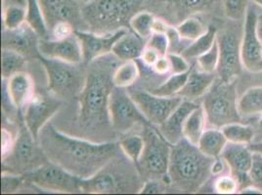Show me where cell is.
<instances>
[{
    "label": "cell",
    "instance_id": "obj_1",
    "mask_svg": "<svg viewBox=\"0 0 262 195\" xmlns=\"http://www.w3.org/2000/svg\"><path fill=\"white\" fill-rule=\"evenodd\" d=\"M38 142L48 160L80 179H88L113 160L120 150V142H91L68 136L47 124Z\"/></svg>",
    "mask_w": 262,
    "mask_h": 195
},
{
    "label": "cell",
    "instance_id": "obj_2",
    "mask_svg": "<svg viewBox=\"0 0 262 195\" xmlns=\"http://www.w3.org/2000/svg\"><path fill=\"white\" fill-rule=\"evenodd\" d=\"M213 161L183 138L171 148L167 184L180 192H196L212 176Z\"/></svg>",
    "mask_w": 262,
    "mask_h": 195
},
{
    "label": "cell",
    "instance_id": "obj_3",
    "mask_svg": "<svg viewBox=\"0 0 262 195\" xmlns=\"http://www.w3.org/2000/svg\"><path fill=\"white\" fill-rule=\"evenodd\" d=\"M115 88L113 75L106 68H95L88 72L85 83L78 95V123L84 128L111 125L110 96Z\"/></svg>",
    "mask_w": 262,
    "mask_h": 195
},
{
    "label": "cell",
    "instance_id": "obj_4",
    "mask_svg": "<svg viewBox=\"0 0 262 195\" xmlns=\"http://www.w3.org/2000/svg\"><path fill=\"white\" fill-rule=\"evenodd\" d=\"M116 157L94 176L88 179H80L79 186L81 193L112 194L140 192L144 182L136 166L133 165L130 168L129 165L123 162L119 164L115 161Z\"/></svg>",
    "mask_w": 262,
    "mask_h": 195
},
{
    "label": "cell",
    "instance_id": "obj_5",
    "mask_svg": "<svg viewBox=\"0 0 262 195\" xmlns=\"http://www.w3.org/2000/svg\"><path fill=\"white\" fill-rule=\"evenodd\" d=\"M141 0H92L82 9V18L96 33H112L129 25Z\"/></svg>",
    "mask_w": 262,
    "mask_h": 195
},
{
    "label": "cell",
    "instance_id": "obj_6",
    "mask_svg": "<svg viewBox=\"0 0 262 195\" xmlns=\"http://www.w3.org/2000/svg\"><path fill=\"white\" fill-rule=\"evenodd\" d=\"M211 128H222L231 123H240L242 116L238 110L237 82L223 81L216 78L206 93L202 104Z\"/></svg>",
    "mask_w": 262,
    "mask_h": 195
},
{
    "label": "cell",
    "instance_id": "obj_7",
    "mask_svg": "<svg viewBox=\"0 0 262 195\" xmlns=\"http://www.w3.org/2000/svg\"><path fill=\"white\" fill-rule=\"evenodd\" d=\"M144 129L142 136L145 147L137 169L145 181L156 179L167 184L172 144L164 140L155 126H144Z\"/></svg>",
    "mask_w": 262,
    "mask_h": 195
},
{
    "label": "cell",
    "instance_id": "obj_8",
    "mask_svg": "<svg viewBox=\"0 0 262 195\" xmlns=\"http://www.w3.org/2000/svg\"><path fill=\"white\" fill-rule=\"evenodd\" d=\"M37 59L43 65L46 72L50 95L60 100L78 97L84 86L86 76H83L77 65L48 59L41 55Z\"/></svg>",
    "mask_w": 262,
    "mask_h": 195
},
{
    "label": "cell",
    "instance_id": "obj_9",
    "mask_svg": "<svg viewBox=\"0 0 262 195\" xmlns=\"http://www.w3.org/2000/svg\"><path fill=\"white\" fill-rule=\"evenodd\" d=\"M47 161L49 160L41 145L24 123L17 135L11 154L3 159V164L12 168V173L24 175L37 169Z\"/></svg>",
    "mask_w": 262,
    "mask_h": 195
},
{
    "label": "cell",
    "instance_id": "obj_10",
    "mask_svg": "<svg viewBox=\"0 0 262 195\" xmlns=\"http://www.w3.org/2000/svg\"><path fill=\"white\" fill-rule=\"evenodd\" d=\"M24 175L27 182L43 190L59 193H81L80 178L51 161Z\"/></svg>",
    "mask_w": 262,
    "mask_h": 195
},
{
    "label": "cell",
    "instance_id": "obj_11",
    "mask_svg": "<svg viewBox=\"0 0 262 195\" xmlns=\"http://www.w3.org/2000/svg\"><path fill=\"white\" fill-rule=\"evenodd\" d=\"M109 115L111 126L119 133H126L137 124L154 126L146 119L124 88H114L110 96Z\"/></svg>",
    "mask_w": 262,
    "mask_h": 195
},
{
    "label": "cell",
    "instance_id": "obj_12",
    "mask_svg": "<svg viewBox=\"0 0 262 195\" xmlns=\"http://www.w3.org/2000/svg\"><path fill=\"white\" fill-rule=\"evenodd\" d=\"M219 62L216 75L219 79L229 82L236 80L242 71L241 40L236 33L226 30L217 34Z\"/></svg>",
    "mask_w": 262,
    "mask_h": 195
},
{
    "label": "cell",
    "instance_id": "obj_13",
    "mask_svg": "<svg viewBox=\"0 0 262 195\" xmlns=\"http://www.w3.org/2000/svg\"><path fill=\"white\" fill-rule=\"evenodd\" d=\"M257 13L249 5L245 17L241 40V58L243 66L251 72L262 71V42L256 32Z\"/></svg>",
    "mask_w": 262,
    "mask_h": 195
},
{
    "label": "cell",
    "instance_id": "obj_14",
    "mask_svg": "<svg viewBox=\"0 0 262 195\" xmlns=\"http://www.w3.org/2000/svg\"><path fill=\"white\" fill-rule=\"evenodd\" d=\"M129 94L146 119L157 127L162 125L184 100L180 96H157L150 91H138Z\"/></svg>",
    "mask_w": 262,
    "mask_h": 195
},
{
    "label": "cell",
    "instance_id": "obj_15",
    "mask_svg": "<svg viewBox=\"0 0 262 195\" xmlns=\"http://www.w3.org/2000/svg\"><path fill=\"white\" fill-rule=\"evenodd\" d=\"M62 107V101L51 95L50 97L35 93L33 99L25 108L23 113L24 123L33 134L35 140L41 130L48 124L55 114Z\"/></svg>",
    "mask_w": 262,
    "mask_h": 195
},
{
    "label": "cell",
    "instance_id": "obj_16",
    "mask_svg": "<svg viewBox=\"0 0 262 195\" xmlns=\"http://www.w3.org/2000/svg\"><path fill=\"white\" fill-rule=\"evenodd\" d=\"M127 32L128 30L126 28L105 33L76 30L75 34L80 43L83 62L85 64H90L99 58L112 53L114 45Z\"/></svg>",
    "mask_w": 262,
    "mask_h": 195
},
{
    "label": "cell",
    "instance_id": "obj_17",
    "mask_svg": "<svg viewBox=\"0 0 262 195\" xmlns=\"http://www.w3.org/2000/svg\"><path fill=\"white\" fill-rule=\"evenodd\" d=\"M252 153L247 144L228 142L221 153L222 159L229 167L231 175L239 184V191L251 185V171Z\"/></svg>",
    "mask_w": 262,
    "mask_h": 195
},
{
    "label": "cell",
    "instance_id": "obj_18",
    "mask_svg": "<svg viewBox=\"0 0 262 195\" xmlns=\"http://www.w3.org/2000/svg\"><path fill=\"white\" fill-rule=\"evenodd\" d=\"M39 54L45 58L58 60L68 64L78 65L83 62L80 43L75 33L65 39L59 40L40 38Z\"/></svg>",
    "mask_w": 262,
    "mask_h": 195
},
{
    "label": "cell",
    "instance_id": "obj_19",
    "mask_svg": "<svg viewBox=\"0 0 262 195\" xmlns=\"http://www.w3.org/2000/svg\"><path fill=\"white\" fill-rule=\"evenodd\" d=\"M40 37L33 29L25 22L16 30H3L1 36V48L16 51L26 58L39 56Z\"/></svg>",
    "mask_w": 262,
    "mask_h": 195
},
{
    "label": "cell",
    "instance_id": "obj_20",
    "mask_svg": "<svg viewBox=\"0 0 262 195\" xmlns=\"http://www.w3.org/2000/svg\"><path fill=\"white\" fill-rule=\"evenodd\" d=\"M49 32L57 22H70L74 26L83 21L78 0H38ZM84 22V21H83Z\"/></svg>",
    "mask_w": 262,
    "mask_h": 195
},
{
    "label": "cell",
    "instance_id": "obj_21",
    "mask_svg": "<svg viewBox=\"0 0 262 195\" xmlns=\"http://www.w3.org/2000/svg\"><path fill=\"white\" fill-rule=\"evenodd\" d=\"M200 105L190 100H183V102L174 109L162 125L159 126V133L165 141L170 144H176L181 141L183 137V128L186 120Z\"/></svg>",
    "mask_w": 262,
    "mask_h": 195
},
{
    "label": "cell",
    "instance_id": "obj_22",
    "mask_svg": "<svg viewBox=\"0 0 262 195\" xmlns=\"http://www.w3.org/2000/svg\"><path fill=\"white\" fill-rule=\"evenodd\" d=\"M2 81L13 105L20 113L35 94L33 77L26 71H21Z\"/></svg>",
    "mask_w": 262,
    "mask_h": 195
},
{
    "label": "cell",
    "instance_id": "obj_23",
    "mask_svg": "<svg viewBox=\"0 0 262 195\" xmlns=\"http://www.w3.org/2000/svg\"><path fill=\"white\" fill-rule=\"evenodd\" d=\"M215 80V72H206L199 67H191L185 86L180 91L178 96L190 101L204 97Z\"/></svg>",
    "mask_w": 262,
    "mask_h": 195
},
{
    "label": "cell",
    "instance_id": "obj_24",
    "mask_svg": "<svg viewBox=\"0 0 262 195\" xmlns=\"http://www.w3.org/2000/svg\"><path fill=\"white\" fill-rule=\"evenodd\" d=\"M145 46L144 39L128 31L114 45L112 53L122 62L135 61L141 58Z\"/></svg>",
    "mask_w": 262,
    "mask_h": 195
},
{
    "label": "cell",
    "instance_id": "obj_25",
    "mask_svg": "<svg viewBox=\"0 0 262 195\" xmlns=\"http://www.w3.org/2000/svg\"><path fill=\"white\" fill-rule=\"evenodd\" d=\"M228 141L221 129L210 128L203 134L198 143V148L208 157L217 158L220 157Z\"/></svg>",
    "mask_w": 262,
    "mask_h": 195
},
{
    "label": "cell",
    "instance_id": "obj_26",
    "mask_svg": "<svg viewBox=\"0 0 262 195\" xmlns=\"http://www.w3.org/2000/svg\"><path fill=\"white\" fill-rule=\"evenodd\" d=\"M206 113L202 105L192 111L186 120L183 128V137L192 144L196 145L207 127Z\"/></svg>",
    "mask_w": 262,
    "mask_h": 195
},
{
    "label": "cell",
    "instance_id": "obj_27",
    "mask_svg": "<svg viewBox=\"0 0 262 195\" xmlns=\"http://www.w3.org/2000/svg\"><path fill=\"white\" fill-rule=\"evenodd\" d=\"M238 110L242 117L262 114V86L251 87L238 100Z\"/></svg>",
    "mask_w": 262,
    "mask_h": 195
},
{
    "label": "cell",
    "instance_id": "obj_28",
    "mask_svg": "<svg viewBox=\"0 0 262 195\" xmlns=\"http://www.w3.org/2000/svg\"><path fill=\"white\" fill-rule=\"evenodd\" d=\"M217 31L214 26H209L207 32L201 35L198 39L194 40L193 43L190 44L186 49L182 51L181 55L189 59H196L201 55L207 53L211 49L214 42L216 41Z\"/></svg>",
    "mask_w": 262,
    "mask_h": 195
},
{
    "label": "cell",
    "instance_id": "obj_29",
    "mask_svg": "<svg viewBox=\"0 0 262 195\" xmlns=\"http://www.w3.org/2000/svg\"><path fill=\"white\" fill-rule=\"evenodd\" d=\"M27 59L22 54L10 49H1V77L9 79L21 71H25Z\"/></svg>",
    "mask_w": 262,
    "mask_h": 195
},
{
    "label": "cell",
    "instance_id": "obj_30",
    "mask_svg": "<svg viewBox=\"0 0 262 195\" xmlns=\"http://www.w3.org/2000/svg\"><path fill=\"white\" fill-rule=\"evenodd\" d=\"M26 22L40 38H48L50 32L38 0H27Z\"/></svg>",
    "mask_w": 262,
    "mask_h": 195
},
{
    "label": "cell",
    "instance_id": "obj_31",
    "mask_svg": "<svg viewBox=\"0 0 262 195\" xmlns=\"http://www.w3.org/2000/svg\"><path fill=\"white\" fill-rule=\"evenodd\" d=\"M140 76V69L135 61L124 62L113 72V83L118 88H128L133 85Z\"/></svg>",
    "mask_w": 262,
    "mask_h": 195
},
{
    "label": "cell",
    "instance_id": "obj_32",
    "mask_svg": "<svg viewBox=\"0 0 262 195\" xmlns=\"http://www.w3.org/2000/svg\"><path fill=\"white\" fill-rule=\"evenodd\" d=\"M225 135L228 142L241 143V144H251L253 142L256 132L254 128L249 125H243L240 123H231L220 128Z\"/></svg>",
    "mask_w": 262,
    "mask_h": 195
},
{
    "label": "cell",
    "instance_id": "obj_33",
    "mask_svg": "<svg viewBox=\"0 0 262 195\" xmlns=\"http://www.w3.org/2000/svg\"><path fill=\"white\" fill-rule=\"evenodd\" d=\"M145 147V141L143 136L140 135H131L126 136L120 141V151L124 156L133 163L136 168L142 156L143 151Z\"/></svg>",
    "mask_w": 262,
    "mask_h": 195
},
{
    "label": "cell",
    "instance_id": "obj_34",
    "mask_svg": "<svg viewBox=\"0 0 262 195\" xmlns=\"http://www.w3.org/2000/svg\"><path fill=\"white\" fill-rule=\"evenodd\" d=\"M189 72L181 74V75H171L164 83H162L160 86L156 87L150 92L157 96L161 97H174L178 96L180 91L185 86Z\"/></svg>",
    "mask_w": 262,
    "mask_h": 195
},
{
    "label": "cell",
    "instance_id": "obj_35",
    "mask_svg": "<svg viewBox=\"0 0 262 195\" xmlns=\"http://www.w3.org/2000/svg\"><path fill=\"white\" fill-rule=\"evenodd\" d=\"M155 19L156 17L149 12H137L129 22L131 31L144 40H148L154 33Z\"/></svg>",
    "mask_w": 262,
    "mask_h": 195
},
{
    "label": "cell",
    "instance_id": "obj_36",
    "mask_svg": "<svg viewBox=\"0 0 262 195\" xmlns=\"http://www.w3.org/2000/svg\"><path fill=\"white\" fill-rule=\"evenodd\" d=\"M27 2L26 4H10L3 11V26L5 30H16L26 22Z\"/></svg>",
    "mask_w": 262,
    "mask_h": 195
},
{
    "label": "cell",
    "instance_id": "obj_37",
    "mask_svg": "<svg viewBox=\"0 0 262 195\" xmlns=\"http://www.w3.org/2000/svg\"><path fill=\"white\" fill-rule=\"evenodd\" d=\"M182 39L194 41L207 32L203 22L194 17H189L176 27Z\"/></svg>",
    "mask_w": 262,
    "mask_h": 195
},
{
    "label": "cell",
    "instance_id": "obj_38",
    "mask_svg": "<svg viewBox=\"0 0 262 195\" xmlns=\"http://www.w3.org/2000/svg\"><path fill=\"white\" fill-rule=\"evenodd\" d=\"M219 62V47L217 39L211 49L196 58L198 67L206 72H216Z\"/></svg>",
    "mask_w": 262,
    "mask_h": 195
},
{
    "label": "cell",
    "instance_id": "obj_39",
    "mask_svg": "<svg viewBox=\"0 0 262 195\" xmlns=\"http://www.w3.org/2000/svg\"><path fill=\"white\" fill-rule=\"evenodd\" d=\"M248 7V0H223L224 14L232 21L245 19Z\"/></svg>",
    "mask_w": 262,
    "mask_h": 195
},
{
    "label": "cell",
    "instance_id": "obj_40",
    "mask_svg": "<svg viewBox=\"0 0 262 195\" xmlns=\"http://www.w3.org/2000/svg\"><path fill=\"white\" fill-rule=\"evenodd\" d=\"M217 0H176V4L180 11L186 14L201 13L208 10L216 3Z\"/></svg>",
    "mask_w": 262,
    "mask_h": 195
},
{
    "label": "cell",
    "instance_id": "obj_41",
    "mask_svg": "<svg viewBox=\"0 0 262 195\" xmlns=\"http://www.w3.org/2000/svg\"><path fill=\"white\" fill-rule=\"evenodd\" d=\"M1 192L2 193H13L17 191L26 181L25 175L22 174L3 172L1 178Z\"/></svg>",
    "mask_w": 262,
    "mask_h": 195
},
{
    "label": "cell",
    "instance_id": "obj_42",
    "mask_svg": "<svg viewBox=\"0 0 262 195\" xmlns=\"http://www.w3.org/2000/svg\"><path fill=\"white\" fill-rule=\"evenodd\" d=\"M214 189L221 194H233L239 191V184L232 175L221 176L214 183Z\"/></svg>",
    "mask_w": 262,
    "mask_h": 195
},
{
    "label": "cell",
    "instance_id": "obj_43",
    "mask_svg": "<svg viewBox=\"0 0 262 195\" xmlns=\"http://www.w3.org/2000/svg\"><path fill=\"white\" fill-rule=\"evenodd\" d=\"M146 46L153 48L161 56H166L169 50V41L165 33H154L147 40Z\"/></svg>",
    "mask_w": 262,
    "mask_h": 195
},
{
    "label": "cell",
    "instance_id": "obj_44",
    "mask_svg": "<svg viewBox=\"0 0 262 195\" xmlns=\"http://www.w3.org/2000/svg\"><path fill=\"white\" fill-rule=\"evenodd\" d=\"M250 177L251 185L255 186L262 191V154L258 152L252 153V164L250 171Z\"/></svg>",
    "mask_w": 262,
    "mask_h": 195
},
{
    "label": "cell",
    "instance_id": "obj_45",
    "mask_svg": "<svg viewBox=\"0 0 262 195\" xmlns=\"http://www.w3.org/2000/svg\"><path fill=\"white\" fill-rule=\"evenodd\" d=\"M167 57L170 62V72L172 75H181L188 72L191 69L190 64L188 63L185 57L182 55L168 53Z\"/></svg>",
    "mask_w": 262,
    "mask_h": 195
},
{
    "label": "cell",
    "instance_id": "obj_46",
    "mask_svg": "<svg viewBox=\"0 0 262 195\" xmlns=\"http://www.w3.org/2000/svg\"><path fill=\"white\" fill-rule=\"evenodd\" d=\"M166 184L163 180L150 179L146 180L143 183L141 190L139 193L141 194H162L166 192Z\"/></svg>",
    "mask_w": 262,
    "mask_h": 195
},
{
    "label": "cell",
    "instance_id": "obj_47",
    "mask_svg": "<svg viewBox=\"0 0 262 195\" xmlns=\"http://www.w3.org/2000/svg\"><path fill=\"white\" fill-rule=\"evenodd\" d=\"M76 32L75 26L70 22H59L55 25L50 31L52 39H65L67 37L73 35Z\"/></svg>",
    "mask_w": 262,
    "mask_h": 195
},
{
    "label": "cell",
    "instance_id": "obj_48",
    "mask_svg": "<svg viewBox=\"0 0 262 195\" xmlns=\"http://www.w3.org/2000/svg\"><path fill=\"white\" fill-rule=\"evenodd\" d=\"M15 141H16V139H14L10 131L6 128L1 129V157H2V160L7 158L11 154L14 144H15Z\"/></svg>",
    "mask_w": 262,
    "mask_h": 195
},
{
    "label": "cell",
    "instance_id": "obj_49",
    "mask_svg": "<svg viewBox=\"0 0 262 195\" xmlns=\"http://www.w3.org/2000/svg\"><path fill=\"white\" fill-rule=\"evenodd\" d=\"M160 57H162V56L159 54L156 50H154L153 48L145 46V49L143 51L140 59L142 60L143 64L146 66L153 67V65L156 64V62L159 60Z\"/></svg>",
    "mask_w": 262,
    "mask_h": 195
},
{
    "label": "cell",
    "instance_id": "obj_50",
    "mask_svg": "<svg viewBox=\"0 0 262 195\" xmlns=\"http://www.w3.org/2000/svg\"><path fill=\"white\" fill-rule=\"evenodd\" d=\"M152 68L157 75H161V76L170 72V62L167 55L160 57Z\"/></svg>",
    "mask_w": 262,
    "mask_h": 195
},
{
    "label": "cell",
    "instance_id": "obj_51",
    "mask_svg": "<svg viewBox=\"0 0 262 195\" xmlns=\"http://www.w3.org/2000/svg\"><path fill=\"white\" fill-rule=\"evenodd\" d=\"M166 36H167V38H168V41H169V48L170 47H177L179 43H180V40L182 39L181 37H180V35H179V33H178V31H177V29L176 28H173V27H170L169 26V28H168V30L166 31Z\"/></svg>",
    "mask_w": 262,
    "mask_h": 195
},
{
    "label": "cell",
    "instance_id": "obj_52",
    "mask_svg": "<svg viewBox=\"0 0 262 195\" xmlns=\"http://www.w3.org/2000/svg\"><path fill=\"white\" fill-rule=\"evenodd\" d=\"M168 28L169 26L162 19H159V18L155 19L153 26L154 33H165L168 30Z\"/></svg>",
    "mask_w": 262,
    "mask_h": 195
},
{
    "label": "cell",
    "instance_id": "obj_53",
    "mask_svg": "<svg viewBox=\"0 0 262 195\" xmlns=\"http://www.w3.org/2000/svg\"><path fill=\"white\" fill-rule=\"evenodd\" d=\"M224 160L222 159V157H217V158H214V161L212 164V167H211V174L212 175H219L221 174V172L223 171V168H224Z\"/></svg>",
    "mask_w": 262,
    "mask_h": 195
},
{
    "label": "cell",
    "instance_id": "obj_54",
    "mask_svg": "<svg viewBox=\"0 0 262 195\" xmlns=\"http://www.w3.org/2000/svg\"><path fill=\"white\" fill-rule=\"evenodd\" d=\"M240 193H244V194H260V193H262V191L260 189L256 188L255 186L250 185V186L245 187V188L240 190Z\"/></svg>",
    "mask_w": 262,
    "mask_h": 195
},
{
    "label": "cell",
    "instance_id": "obj_55",
    "mask_svg": "<svg viewBox=\"0 0 262 195\" xmlns=\"http://www.w3.org/2000/svg\"><path fill=\"white\" fill-rule=\"evenodd\" d=\"M249 148L251 149V152H258L262 154V141L251 142V144H249Z\"/></svg>",
    "mask_w": 262,
    "mask_h": 195
},
{
    "label": "cell",
    "instance_id": "obj_56",
    "mask_svg": "<svg viewBox=\"0 0 262 195\" xmlns=\"http://www.w3.org/2000/svg\"><path fill=\"white\" fill-rule=\"evenodd\" d=\"M256 32H257V35L262 42V14L258 15L257 17V22H256Z\"/></svg>",
    "mask_w": 262,
    "mask_h": 195
},
{
    "label": "cell",
    "instance_id": "obj_57",
    "mask_svg": "<svg viewBox=\"0 0 262 195\" xmlns=\"http://www.w3.org/2000/svg\"><path fill=\"white\" fill-rule=\"evenodd\" d=\"M258 136L261 137L262 141V114L259 118V123H258Z\"/></svg>",
    "mask_w": 262,
    "mask_h": 195
},
{
    "label": "cell",
    "instance_id": "obj_58",
    "mask_svg": "<svg viewBox=\"0 0 262 195\" xmlns=\"http://www.w3.org/2000/svg\"><path fill=\"white\" fill-rule=\"evenodd\" d=\"M255 4H257V5H259L260 7H262V0H252Z\"/></svg>",
    "mask_w": 262,
    "mask_h": 195
},
{
    "label": "cell",
    "instance_id": "obj_59",
    "mask_svg": "<svg viewBox=\"0 0 262 195\" xmlns=\"http://www.w3.org/2000/svg\"><path fill=\"white\" fill-rule=\"evenodd\" d=\"M81 1H83L85 4H88V3H89V2H91L92 0H81Z\"/></svg>",
    "mask_w": 262,
    "mask_h": 195
}]
</instances>
